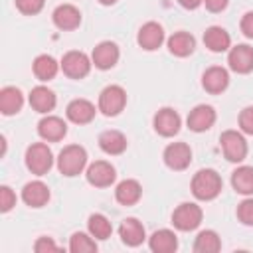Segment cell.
I'll return each mask as SVG.
<instances>
[{
    "label": "cell",
    "mask_w": 253,
    "mask_h": 253,
    "mask_svg": "<svg viewBox=\"0 0 253 253\" xmlns=\"http://www.w3.org/2000/svg\"><path fill=\"white\" fill-rule=\"evenodd\" d=\"M221 188H223L221 176L211 168H202L192 178V194L202 202H210L217 198Z\"/></svg>",
    "instance_id": "cell-1"
},
{
    "label": "cell",
    "mask_w": 253,
    "mask_h": 253,
    "mask_svg": "<svg viewBox=\"0 0 253 253\" xmlns=\"http://www.w3.org/2000/svg\"><path fill=\"white\" fill-rule=\"evenodd\" d=\"M85 166H87V150L79 144H67L57 154V170L67 178L81 174Z\"/></svg>",
    "instance_id": "cell-2"
},
{
    "label": "cell",
    "mask_w": 253,
    "mask_h": 253,
    "mask_svg": "<svg viewBox=\"0 0 253 253\" xmlns=\"http://www.w3.org/2000/svg\"><path fill=\"white\" fill-rule=\"evenodd\" d=\"M26 168L36 174V176H43L51 170L53 166V154L49 150V146L45 142H34L26 148Z\"/></svg>",
    "instance_id": "cell-3"
},
{
    "label": "cell",
    "mask_w": 253,
    "mask_h": 253,
    "mask_svg": "<svg viewBox=\"0 0 253 253\" xmlns=\"http://www.w3.org/2000/svg\"><path fill=\"white\" fill-rule=\"evenodd\" d=\"M126 105V91L121 85H107L99 93V103L97 109L105 117H117Z\"/></svg>",
    "instance_id": "cell-4"
},
{
    "label": "cell",
    "mask_w": 253,
    "mask_h": 253,
    "mask_svg": "<svg viewBox=\"0 0 253 253\" xmlns=\"http://www.w3.org/2000/svg\"><path fill=\"white\" fill-rule=\"evenodd\" d=\"M202 217H204V211L194 202H184V204H180L172 211V223L180 231H192V229H196L202 223Z\"/></svg>",
    "instance_id": "cell-5"
},
{
    "label": "cell",
    "mask_w": 253,
    "mask_h": 253,
    "mask_svg": "<svg viewBox=\"0 0 253 253\" xmlns=\"http://www.w3.org/2000/svg\"><path fill=\"white\" fill-rule=\"evenodd\" d=\"M59 65H61V71H63L69 79H83V77L89 75L93 61L89 59L87 53H83V51H79V49H71V51H67V53L61 57V63H59Z\"/></svg>",
    "instance_id": "cell-6"
},
{
    "label": "cell",
    "mask_w": 253,
    "mask_h": 253,
    "mask_svg": "<svg viewBox=\"0 0 253 253\" xmlns=\"http://www.w3.org/2000/svg\"><path fill=\"white\" fill-rule=\"evenodd\" d=\"M219 144H221L225 160L235 162V164L245 160V156H247V140H245V136L241 132H237V130H223L221 136H219Z\"/></svg>",
    "instance_id": "cell-7"
},
{
    "label": "cell",
    "mask_w": 253,
    "mask_h": 253,
    "mask_svg": "<svg viewBox=\"0 0 253 253\" xmlns=\"http://www.w3.org/2000/svg\"><path fill=\"white\" fill-rule=\"evenodd\" d=\"M85 178L95 188H109L115 182V178H117V170L107 160H95L93 164L87 166Z\"/></svg>",
    "instance_id": "cell-8"
},
{
    "label": "cell",
    "mask_w": 253,
    "mask_h": 253,
    "mask_svg": "<svg viewBox=\"0 0 253 253\" xmlns=\"http://www.w3.org/2000/svg\"><path fill=\"white\" fill-rule=\"evenodd\" d=\"M162 158L170 170H186L192 162V148L186 142H170L164 148Z\"/></svg>",
    "instance_id": "cell-9"
},
{
    "label": "cell",
    "mask_w": 253,
    "mask_h": 253,
    "mask_svg": "<svg viewBox=\"0 0 253 253\" xmlns=\"http://www.w3.org/2000/svg\"><path fill=\"white\" fill-rule=\"evenodd\" d=\"M152 125H154V130H156L160 136H166V138H168V136L178 134V130H180V126H182V119H180V115H178L174 109L162 107V109L154 115Z\"/></svg>",
    "instance_id": "cell-10"
},
{
    "label": "cell",
    "mask_w": 253,
    "mask_h": 253,
    "mask_svg": "<svg viewBox=\"0 0 253 253\" xmlns=\"http://www.w3.org/2000/svg\"><path fill=\"white\" fill-rule=\"evenodd\" d=\"M227 63H229L231 71L241 73V75L253 71V47L247 43H237V45L229 47Z\"/></svg>",
    "instance_id": "cell-11"
},
{
    "label": "cell",
    "mask_w": 253,
    "mask_h": 253,
    "mask_svg": "<svg viewBox=\"0 0 253 253\" xmlns=\"http://www.w3.org/2000/svg\"><path fill=\"white\" fill-rule=\"evenodd\" d=\"M119 55H121V51H119V45L115 42H101V43H97L93 47L91 61H93V65L97 69L107 71V69H111V67L117 65Z\"/></svg>",
    "instance_id": "cell-12"
},
{
    "label": "cell",
    "mask_w": 253,
    "mask_h": 253,
    "mask_svg": "<svg viewBox=\"0 0 253 253\" xmlns=\"http://www.w3.org/2000/svg\"><path fill=\"white\" fill-rule=\"evenodd\" d=\"M186 123H188V128L194 132H206L215 123V109L211 105H196L190 111Z\"/></svg>",
    "instance_id": "cell-13"
},
{
    "label": "cell",
    "mask_w": 253,
    "mask_h": 253,
    "mask_svg": "<svg viewBox=\"0 0 253 253\" xmlns=\"http://www.w3.org/2000/svg\"><path fill=\"white\" fill-rule=\"evenodd\" d=\"M136 42L142 49L154 51L164 42V28L158 22H146L144 26H140V30L136 34Z\"/></svg>",
    "instance_id": "cell-14"
},
{
    "label": "cell",
    "mask_w": 253,
    "mask_h": 253,
    "mask_svg": "<svg viewBox=\"0 0 253 253\" xmlns=\"http://www.w3.org/2000/svg\"><path fill=\"white\" fill-rule=\"evenodd\" d=\"M38 134L45 140V142H59L65 134H67V125L63 119L47 115L38 123Z\"/></svg>",
    "instance_id": "cell-15"
},
{
    "label": "cell",
    "mask_w": 253,
    "mask_h": 253,
    "mask_svg": "<svg viewBox=\"0 0 253 253\" xmlns=\"http://www.w3.org/2000/svg\"><path fill=\"white\" fill-rule=\"evenodd\" d=\"M227 85H229V73H227V69H223L219 65L206 69L202 75V87L211 95L223 93L227 89Z\"/></svg>",
    "instance_id": "cell-16"
},
{
    "label": "cell",
    "mask_w": 253,
    "mask_h": 253,
    "mask_svg": "<svg viewBox=\"0 0 253 253\" xmlns=\"http://www.w3.org/2000/svg\"><path fill=\"white\" fill-rule=\"evenodd\" d=\"M53 18V24L63 30V32H71V30H77L79 24H81V12L79 8H75L73 4H61L53 10L51 14Z\"/></svg>",
    "instance_id": "cell-17"
},
{
    "label": "cell",
    "mask_w": 253,
    "mask_h": 253,
    "mask_svg": "<svg viewBox=\"0 0 253 253\" xmlns=\"http://www.w3.org/2000/svg\"><path fill=\"white\" fill-rule=\"evenodd\" d=\"M95 113H97L95 105L91 101H87V99H73L67 105V109H65V117L71 123H75V125H87V123H91L95 119Z\"/></svg>",
    "instance_id": "cell-18"
},
{
    "label": "cell",
    "mask_w": 253,
    "mask_h": 253,
    "mask_svg": "<svg viewBox=\"0 0 253 253\" xmlns=\"http://www.w3.org/2000/svg\"><path fill=\"white\" fill-rule=\"evenodd\" d=\"M49 188L42 182V180H34V182H28L24 188H22V200L26 206L30 208H43L47 202H49Z\"/></svg>",
    "instance_id": "cell-19"
},
{
    "label": "cell",
    "mask_w": 253,
    "mask_h": 253,
    "mask_svg": "<svg viewBox=\"0 0 253 253\" xmlns=\"http://www.w3.org/2000/svg\"><path fill=\"white\" fill-rule=\"evenodd\" d=\"M119 235H121V241L128 247H138L144 239H146V231H144V225L136 219V217H126L123 219V223L119 225Z\"/></svg>",
    "instance_id": "cell-20"
},
{
    "label": "cell",
    "mask_w": 253,
    "mask_h": 253,
    "mask_svg": "<svg viewBox=\"0 0 253 253\" xmlns=\"http://www.w3.org/2000/svg\"><path fill=\"white\" fill-rule=\"evenodd\" d=\"M30 107L36 111V113H42V115H47L49 111H53L55 109V103H57V99H55V93L49 89V87H45V85H38V87H34L32 91H30Z\"/></svg>",
    "instance_id": "cell-21"
},
{
    "label": "cell",
    "mask_w": 253,
    "mask_h": 253,
    "mask_svg": "<svg viewBox=\"0 0 253 253\" xmlns=\"http://www.w3.org/2000/svg\"><path fill=\"white\" fill-rule=\"evenodd\" d=\"M204 45L213 53L227 51L231 47V36L221 26H210L204 32Z\"/></svg>",
    "instance_id": "cell-22"
},
{
    "label": "cell",
    "mask_w": 253,
    "mask_h": 253,
    "mask_svg": "<svg viewBox=\"0 0 253 253\" xmlns=\"http://www.w3.org/2000/svg\"><path fill=\"white\" fill-rule=\"evenodd\" d=\"M99 146L105 154L117 156V154H123L126 150L128 142H126V136L121 130H105V132L99 134Z\"/></svg>",
    "instance_id": "cell-23"
},
{
    "label": "cell",
    "mask_w": 253,
    "mask_h": 253,
    "mask_svg": "<svg viewBox=\"0 0 253 253\" xmlns=\"http://www.w3.org/2000/svg\"><path fill=\"white\" fill-rule=\"evenodd\" d=\"M140 196H142V186L132 178L119 182L115 188V198L121 206H134L140 200Z\"/></svg>",
    "instance_id": "cell-24"
},
{
    "label": "cell",
    "mask_w": 253,
    "mask_h": 253,
    "mask_svg": "<svg viewBox=\"0 0 253 253\" xmlns=\"http://www.w3.org/2000/svg\"><path fill=\"white\" fill-rule=\"evenodd\" d=\"M22 105H24V95L18 87H4L0 91V113L6 115V117H12L16 113L22 111Z\"/></svg>",
    "instance_id": "cell-25"
},
{
    "label": "cell",
    "mask_w": 253,
    "mask_h": 253,
    "mask_svg": "<svg viewBox=\"0 0 253 253\" xmlns=\"http://www.w3.org/2000/svg\"><path fill=\"white\" fill-rule=\"evenodd\" d=\"M148 247L154 253H174L178 249L176 233L170 229H158L148 237Z\"/></svg>",
    "instance_id": "cell-26"
},
{
    "label": "cell",
    "mask_w": 253,
    "mask_h": 253,
    "mask_svg": "<svg viewBox=\"0 0 253 253\" xmlns=\"http://www.w3.org/2000/svg\"><path fill=\"white\" fill-rule=\"evenodd\" d=\"M166 43H168V51L176 57H188L196 47V40L188 32H174Z\"/></svg>",
    "instance_id": "cell-27"
},
{
    "label": "cell",
    "mask_w": 253,
    "mask_h": 253,
    "mask_svg": "<svg viewBox=\"0 0 253 253\" xmlns=\"http://www.w3.org/2000/svg\"><path fill=\"white\" fill-rule=\"evenodd\" d=\"M59 67H61V65H59L51 55H47V53L38 55V57L34 59V63H32L34 75H36L40 81H49V79H53V77L57 75Z\"/></svg>",
    "instance_id": "cell-28"
},
{
    "label": "cell",
    "mask_w": 253,
    "mask_h": 253,
    "mask_svg": "<svg viewBox=\"0 0 253 253\" xmlns=\"http://www.w3.org/2000/svg\"><path fill=\"white\" fill-rule=\"evenodd\" d=\"M231 186L241 196H253V166H239L231 174Z\"/></svg>",
    "instance_id": "cell-29"
},
{
    "label": "cell",
    "mask_w": 253,
    "mask_h": 253,
    "mask_svg": "<svg viewBox=\"0 0 253 253\" xmlns=\"http://www.w3.org/2000/svg\"><path fill=\"white\" fill-rule=\"evenodd\" d=\"M221 249V239L213 229H204L198 233L194 241V251L196 253H217Z\"/></svg>",
    "instance_id": "cell-30"
},
{
    "label": "cell",
    "mask_w": 253,
    "mask_h": 253,
    "mask_svg": "<svg viewBox=\"0 0 253 253\" xmlns=\"http://www.w3.org/2000/svg\"><path fill=\"white\" fill-rule=\"evenodd\" d=\"M87 229H89V233H91L95 239H99V241L109 239L111 233H113V225H111V221H109L103 213H91L89 219H87Z\"/></svg>",
    "instance_id": "cell-31"
},
{
    "label": "cell",
    "mask_w": 253,
    "mask_h": 253,
    "mask_svg": "<svg viewBox=\"0 0 253 253\" xmlns=\"http://www.w3.org/2000/svg\"><path fill=\"white\" fill-rule=\"evenodd\" d=\"M69 251L71 253H93V251H97V241L91 233L75 231L69 237Z\"/></svg>",
    "instance_id": "cell-32"
},
{
    "label": "cell",
    "mask_w": 253,
    "mask_h": 253,
    "mask_svg": "<svg viewBox=\"0 0 253 253\" xmlns=\"http://www.w3.org/2000/svg\"><path fill=\"white\" fill-rule=\"evenodd\" d=\"M237 219L243 225L253 227V198H245L239 206H237Z\"/></svg>",
    "instance_id": "cell-33"
},
{
    "label": "cell",
    "mask_w": 253,
    "mask_h": 253,
    "mask_svg": "<svg viewBox=\"0 0 253 253\" xmlns=\"http://www.w3.org/2000/svg\"><path fill=\"white\" fill-rule=\"evenodd\" d=\"M14 4L24 16H36L38 12H42L45 0H14Z\"/></svg>",
    "instance_id": "cell-34"
},
{
    "label": "cell",
    "mask_w": 253,
    "mask_h": 253,
    "mask_svg": "<svg viewBox=\"0 0 253 253\" xmlns=\"http://www.w3.org/2000/svg\"><path fill=\"white\" fill-rule=\"evenodd\" d=\"M16 206V194L10 186H0V210L6 213Z\"/></svg>",
    "instance_id": "cell-35"
},
{
    "label": "cell",
    "mask_w": 253,
    "mask_h": 253,
    "mask_svg": "<svg viewBox=\"0 0 253 253\" xmlns=\"http://www.w3.org/2000/svg\"><path fill=\"white\" fill-rule=\"evenodd\" d=\"M237 123H239L241 132H245V134H253V105L245 107V109L239 113Z\"/></svg>",
    "instance_id": "cell-36"
},
{
    "label": "cell",
    "mask_w": 253,
    "mask_h": 253,
    "mask_svg": "<svg viewBox=\"0 0 253 253\" xmlns=\"http://www.w3.org/2000/svg\"><path fill=\"white\" fill-rule=\"evenodd\" d=\"M34 249H36V253H47V251H57L59 247L53 243L51 237H40V239L34 243Z\"/></svg>",
    "instance_id": "cell-37"
},
{
    "label": "cell",
    "mask_w": 253,
    "mask_h": 253,
    "mask_svg": "<svg viewBox=\"0 0 253 253\" xmlns=\"http://www.w3.org/2000/svg\"><path fill=\"white\" fill-rule=\"evenodd\" d=\"M239 28H241V32H243L245 38L253 40V10L243 14V18H241V22H239Z\"/></svg>",
    "instance_id": "cell-38"
},
{
    "label": "cell",
    "mask_w": 253,
    "mask_h": 253,
    "mask_svg": "<svg viewBox=\"0 0 253 253\" xmlns=\"http://www.w3.org/2000/svg\"><path fill=\"white\" fill-rule=\"evenodd\" d=\"M227 2L229 0H202V4H206V8L210 12H221L227 8Z\"/></svg>",
    "instance_id": "cell-39"
},
{
    "label": "cell",
    "mask_w": 253,
    "mask_h": 253,
    "mask_svg": "<svg viewBox=\"0 0 253 253\" xmlns=\"http://www.w3.org/2000/svg\"><path fill=\"white\" fill-rule=\"evenodd\" d=\"M178 4L182 8H186V10H196L202 4V0H178Z\"/></svg>",
    "instance_id": "cell-40"
},
{
    "label": "cell",
    "mask_w": 253,
    "mask_h": 253,
    "mask_svg": "<svg viewBox=\"0 0 253 253\" xmlns=\"http://www.w3.org/2000/svg\"><path fill=\"white\" fill-rule=\"evenodd\" d=\"M117 0H99V4H103V6H111V4H115Z\"/></svg>",
    "instance_id": "cell-41"
}]
</instances>
